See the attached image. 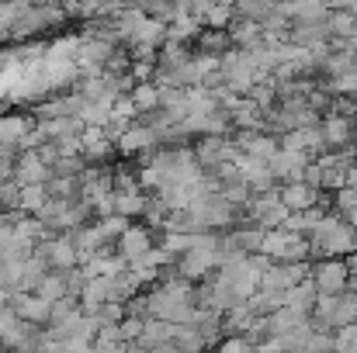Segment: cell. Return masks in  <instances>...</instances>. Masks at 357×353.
Segmentation results:
<instances>
[{"instance_id":"6da1fadb","label":"cell","mask_w":357,"mask_h":353,"mask_svg":"<svg viewBox=\"0 0 357 353\" xmlns=\"http://www.w3.org/2000/svg\"><path fill=\"white\" fill-rule=\"evenodd\" d=\"M52 177V166L38 156V149H21L14 159V180L17 184H45Z\"/></svg>"},{"instance_id":"7a4b0ae2","label":"cell","mask_w":357,"mask_h":353,"mask_svg":"<svg viewBox=\"0 0 357 353\" xmlns=\"http://www.w3.org/2000/svg\"><path fill=\"white\" fill-rule=\"evenodd\" d=\"M52 270H70V267H80V249L73 242V233H56L49 242H42Z\"/></svg>"},{"instance_id":"3957f363","label":"cell","mask_w":357,"mask_h":353,"mask_svg":"<svg viewBox=\"0 0 357 353\" xmlns=\"http://www.w3.org/2000/svg\"><path fill=\"white\" fill-rule=\"evenodd\" d=\"M10 305L17 308L21 319H28L35 326H49V319H52V301L42 298L38 291H14V301Z\"/></svg>"},{"instance_id":"277c9868","label":"cell","mask_w":357,"mask_h":353,"mask_svg":"<svg viewBox=\"0 0 357 353\" xmlns=\"http://www.w3.org/2000/svg\"><path fill=\"white\" fill-rule=\"evenodd\" d=\"M149 249H153V235H149V229H142V226H128V229L119 235V253L128 263H132V260H142Z\"/></svg>"},{"instance_id":"5b68a950","label":"cell","mask_w":357,"mask_h":353,"mask_svg":"<svg viewBox=\"0 0 357 353\" xmlns=\"http://www.w3.org/2000/svg\"><path fill=\"white\" fill-rule=\"evenodd\" d=\"M73 242H77V249H80V263H84V260L105 253L112 239L101 233V226H87V222H84L80 229H73Z\"/></svg>"},{"instance_id":"8992f818","label":"cell","mask_w":357,"mask_h":353,"mask_svg":"<svg viewBox=\"0 0 357 353\" xmlns=\"http://www.w3.org/2000/svg\"><path fill=\"white\" fill-rule=\"evenodd\" d=\"M316 284H319V291L323 295H340V288L347 284V267L344 263H323L319 270H316Z\"/></svg>"},{"instance_id":"52a82bcc","label":"cell","mask_w":357,"mask_h":353,"mask_svg":"<svg viewBox=\"0 0 357 353\" xmlns=\"http://www.w3.org/2000/svg\"><path fill=\"white\" fill-rule=\"evenodd\" d=\"M31 132V121L21 115H0V142L3 146H17L21 149V139Z\"/></svg>"},{"instance_id":"ba28073f","label":"cell","mask_w":357,"mask_h":353,"mask_svg":"<svg viewBox=\"0 0 357 353\" xmlns=\"http://www.w3.org/2000/svg\"><path fill=\"white\" fill-rule=\"evenodd\" d=\"M45 201H49V187H45V184H21V201H17L21 212L38 215Z\"/></svg>"},{"instance_id":"9c48e42d","label":"cell","mask_w":357,"mask_h":353,"mask_svg":"<svg viewBox=\"0 0 357 353\" xmlns=\"http://www.w3.org/2000/svg\"><path fill=\"white\" fill-rule=\"evenodd\" d=\"M42 298H49V301H59V298H66L70 295V284H66V274L63 270H49L42 281H38V288H35Z\"/></svg>"},{"instance_id":"30bf717a","label":"cell","mask_w":357,"mask_h":353,"mask_svg":"<svg viewBox=\"0 0 357 353\" xmlns=\"http://www.w3.org/2000/svg\"><path fill=\"white\" fill-rule=\"evenodd\" d=\"M153 142H156L153 128H128L115 146H119L121 152H142V149H149Z\"/></svg>"},{"instance_id":"8fae6325","label":"cell","mask_w":357,"mask_h":353,"mask_svg":"<svg viewBox=\"0 0 357 353\" xmlns=\"http://www.w3.org/2000/svg\"><path fill=\"white\" fill-rule=\"evenodd\" d=\"M132 101H135V108H139V111H153V108L163 101V91H160L156 84L139 80V87H132Z\"/></svg>"},{"instance_id":"7c38bea8","label":"cell","mask_w":357,"mask_h":353,"mask_svg":"<svg viewBox=\"0 0 357 353\" xmlns=\"http://www.w3.org/2000/svg\"><path fill=\"white\" fill-rule=\"evenodd\" d=\"M281 201H284V208H305V205H312V187H302V184L284 187Z\"/></svg>"},{"instance_id":"4fadbf2b","label":"cell","mask_w":357,"mask_h":353,"mask_svg":"<svg viewBox=\"0 0 357 353\" xmlns=\"http://www.w3.org/2000/svg\"><path fill=\"white\" fill-rule=\"evenodd\" d=\"M17 201H21V184L10 177V180H0V212H10V208H17Z\"/></svg>"},{"instance_id":"5bb4252c","label":"cell","mask_w":357,"mask_h":353,"mask_svg":"<svg viewBox=\"0 0 357 353\" xmlns=\"http://www.w3.org/2000/svg\"><path fill=\"white\" fill-rule=\"evenodd\" d=\"M14 59H17V56H14V52H7V49H3V52H0V73H3V70H7V66H10V63H14Z\"/></svg>"}]
</instances>
